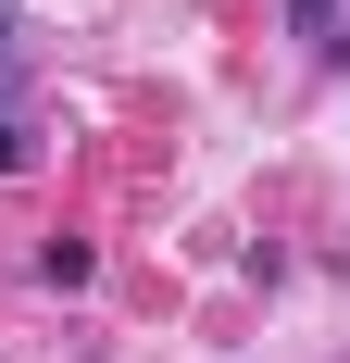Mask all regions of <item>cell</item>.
<instances>
[{"instance_id": "cell-1", "label": "cell", "mask_w": 350, "mask_h": 363, "mask_svg": "<svg viewBox=\"0 0 350 363\" xmlns=\"http://www.w3.org/2000/svg\"><path fill=\"white\" fill-rule=\"evenodd\" d=\"M38 276H50V289H88V276H101V251H88V238H50V251H38Z\"/></svg>"}, {"instance_id": "cell-2", "label": "cell", "mask_w": 350, "mask_h": 363, "mask_svg": "<svg viewBox=\"0 0 350 363\" xmlns=\"http://www.w3.org/2000/svg\"><path fill=\"white\" fill-rule=\"evenodd\" d=\"M300 38H325V50H338V0H300Z\"/></svg>"}, {"instance_id": "cell-3", "label": "cell", "mask_w": 350, "mask_h": 363, "mask_svg": "<svg viewBox=\"0 0 350 363\" xmlns=\"http://www.w3.org/2000/svg\"><path fill=\"white\" fill-rule=\"evenodd\" d=\"M0 176H26V125H13V113H0Z\"/></svg>"}, {"instance_id": "cell-4", "label": "cell", "mask_w": 350, "mask_h": 363, "mask_svg": "<svg viewBox=\"0 0 350 363\" xmlns=\"http://www.w3.org/2000/svg\"><path fill=\"white\" fill-rule=\"evenodd\" d=\"M0 26H13V0H0ZM0 50H13V38H0Z\"/></svg>"}]
</instances>
